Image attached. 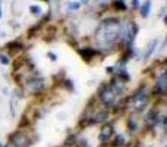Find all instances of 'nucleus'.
<instances>
[{
  "label": "nucleus",
  "mask_w": 167,
  "mask_h": 147,
  "mask_svg": "<svg viewBox=\"0 0 167 147\" xmlns=\"http://www.w3.org/2000/svg\"><path fill=\"white\" fill-rule=\"evenodd\" d=\"M0 147H3V144H2V141H0Z\"/></svg>",
  "instance_id": "obj_27"
},
{
  "label": "nucleus",
  "mask_w": 167,
  "mask_h": 147,
  "mask_svg": "<svg viewBox=\"0 0 167 147\" xmlns=\"http://www.w3.org/2000/svg\"><path fill=\"white\" fill-rule=\"evenodd\" d=\"M147 147H152V146H147Z\"/></svg>",
  "instance_id": "obj_28"
},
{
  "label": "nucleus",
  "mask_w": 167,
  "mask_h": 147,
  "mask_svg": "<svg viewBox=\"0 0 167 147\" xmlns=\"http://www.w3.org/2000/svg\"><path fill=\"white\" fill-rule=\"evenodd\" d=\"M148 100H150V94H148V90H147V85L142 84L139 88H136L134 94L128 99L126 108L134 113L142 112L145 109V106L148 105Z\"/></svg>",
  "instance_id": "obj_2"
},
{
  "label": "nucleus",
  "mask_w": 167,
  "mask_h": 147,
  "mask_svg": "<svg viewBox=\"0 0 167 147\" xmlns=\"http://www.w3.org/2000/svg\"><path fill=\"white\" fill-rule=\"evenodd\" d=\"M128 130L129 132H135V131H138V121L135 116H131L128 119Z\"/></svg>",
  "instance_id": "obj_15"
},
{
  "label": "nucleus",
  "mask_w": 167,
  "mask_h": 147,
  "mask_svg": "<svg viewBox=\"0 0 167 147\" xmlns=\"http://www.w3.org/2000/svg\"><path fill=\"white\" fill-rule=\"evenodd\" d=\"M25 87H27V90L29 93H38L40 90H43V87H44V79L41 78H31V79H27V82H25Z\"/></svg>",
  "instance_id": "obj_6"
},
{
  "label": "nucleus",
  "mask_w": 167,
  "mask_h": 147,
  "mask_svg": "<svg viewBox=\"0 0 167 147\" xmlns=\"http://www.w3.org/2000/svg\"><path fill=\"white\" fill-rule=\"evenodd\" d=\"M47 56H49V59H50V60H53V62H56V60H57V55H56L54 51H47Z\"/></svg>",
  "instance_id": "obj_21"
},
{
  "label": "nucleus",
  "mask_w": 167,
  "mask_h": 147,
  "mask_svg": "<svg viewBox=\"0 0 167 147\" xmlns=\"http://www.w3.org/2000/svg\"><path fill=\"white\" fill-rule=\"evenodd\" d=\"M139 9H141V16L148 18L150 16V12H151V0H145L144 3L139 6Z\"/></svg>",
  "instance_id": "obj_12"
},
{
  "label": "nucleus",
  "mask_w": 167,
  "mask_h": 147,
  "mask_svg": "<svg viewBox=\"0 0 167 147\" xmlns=\"http://www.w3.org/2000/svg\"><path fill=\"white\" fill-rule=\"evenodd\" d=\"M166 88H167V74H166V71H163V72L158 75V78H157V81H156L154 93H157L158 96H164Z\"/></svg>",
  "instance_id": "obj_5"
},
{
  "label": "nucleus",
  "mask_w": 167,
  "mask_h": 147,
  "mask_svg": "<svg viewBox=\"0 0 167 147\" xmlns=\"http://www.w3.org/2000/svg\"><path fill=\"white\" fill-rule=\"evenodd\" d=\"M95 44L101 51H111L119 43V18H109L103 21L95 31Z\"/></svg>",
  "instance_id": "obj_1"
},
{
  "label": "nucleus",
  "mask_w": 167,
  "mask_h": 147,
  "mask_svg": "<svg viewBox=\"0 0 167 147\" xmlns=\"http://www.w3.org/2000/svg\"><path fill=\"white\" fill-rule=\"evenodd\" d=\"M78 53L81 55V57L84 60L89 62L91 59H94V56L98 53V50H95L92 47H81V49H78Z\"/></svg>",
  "instance_id": "obj_9"
},
{
  "label": "nucleus",
  "mask_w": 167,
  "mask_h": 147,
  "mask_svg": "<svg viewBox=\"0 0 167 147\" xmlns=\"http://www.w3.org/2000/svg\"><path fill=\"white\" fill-rule=\"evenodd\" d=\"M125 144H126V138H125L123 134L116 136L114 137V140H113V143H111V146L113 147H125Z\"/></svg>",
  "instance_id": "obj_14"
},
{
  "label": "nucleus",
  "mask_w": 167,
  "mask_h": 147,
  "mask_svg": "<svg viewBox=\"0 0 167 147\" xmlns=\"http://www.w3.org/2000/svg\"><path fill=\"white\" fill-rule=\"evenodd\" d=\"M113 7H114L116 11H126V9H128L125 0H114V2H113Z\"/></svg>",
  "instance_id": "obj_16"
},
{
  "label": "nucleus",
  "mask_w": 167,
  "mask_h": 147,
  "mask_svg": "<svg viewBox=\"0 0 167 147\" xmlns=\"http://www.w3.org/2000/svg\"><path fill=\"white\" fill-rule=\"evenodd\" d=\"M109 85H110L113 90L116 91L117 94H120L123 90H125V82H123L122 79H119L117 77H114V78L111 79L110 82H109Z\"/></svg>",
  "instance_id": "obj_11"
},
{
  "label": "nucleus",
  "mask_w": 167,
  "mask_h": 147,
  "mask_svg": "<svg viewBox=\"0 0 167 147\" xmlns=\"http://www.w3.org/2000/svg\"><path fill=\"white\" fill-rule=\"evenodd\" d=\"M113 132H114V130H113V127H111V125H104V127H103V128L100 130L98 140H100L101 143H107L111 138Z\"/></svg>",
  "instance_id": "obj_8"
},
{
  "label": "nucleus",
  "mask_w": 167,
  "mask_h": 147,
  "mask_svg": "<svg viewBox=\"0 0 167 147\" xmlns=\"http://www.w3.org/2000/svg\"><path fill=\"white\" fill-rule=\"evenodd\" d=\"M0 18H2V3H0Z\"/></svg>",
  "instance_id": "obj_26"
},
{
  "label": "nucleus",
  "mask_w": 167,
  "mask_h": 147,
  "mask_svg": "<svg viewBox=\"0 0 167 147\" xmlns=\"http://www.w3.org/2000/svg\"><path fill=\"white\" fill-rule=\"evenodd\" d=\"M139 0H132V7H134V9H138L139 7Z\"/></svg>",
  "instance_id": "obj_22"
},
{
  "label": "nucleus",
  "mask_w": 167,
  "mask_h": 147,
  "mask_svg": "<svg viewBox=\"0 0 167 147\" xmlns=\"http://www.w3.org/2000/svg\"><path fill=\"white\" fill-rule=\"evenodd\" d=\"M79 7H81V3L79 2H67L66 3V12L78 11Z\"/></svg>",
  "instance_id": "obj_17"
},
{
  "label": "nucleus",
  "mask_w": 167,
  "mask_h": 147,
  "mask_svg": "<svg viewBox=\"0 0 167 147\" xmlns=\"http://www.w3.org/2000/svg\"><path fill=\"white\" fill-rule=\"evenodd\" d=\"M117 97H119V94H117L109 84L103 85L100 90H98V99H100V102L103 103L104 106H107V108H111V106L116 105Z\"/></svg>",
  "instance_id": "obj_3"
},
{
  "label": "nucleus",
  "mask_w": 167,
  "mask_h": 147,
  "mask_svg": "<svg viewBox=\"0 0 167 147\" xmlns=\"http://www.w3.org/2000/svg\"><path fill=\"white\" fill-rule=\"evenodd\" d=\"M6 50L9 51H16V50H22L24 49V44L21 43V41H11V43H7V44L5 46Z\"/></svg>",
  "instance_id": "obj_13"
},
{
  "label": "nucleus",
  "mask_w": 167,
  "mask_h": 147,
  "mask_svg": "<svg viewBox=\"0 0 167 147\" xmlns=\"http://www.w3.org/2000/svg\"><path fill=\"white\" fill-rule=\"evenodd\" d=\"M89 0H81V5H88Z\"/></svg>",
  "instance_id": "obj_25"
},
{
  "label": "nucleus",
  "mask_w": 167,
  "mask_h": 147,
  "mask_svg": "<svg viewBox=\"0 0 167 147\" xmlns=\"http://www.w3.org/2000/svg\"><path fill=\"white\" fill-rule=\"evenodd\" d=\"M9 62H11L9 56H7L6 53H0V63H2V65H9Z\"/></svg>",
  "instance_id": "obj_19"
},
{
  "label": "nucleus",
  "mask_w": 167,
  "mask_h": 147,
  "mask_svg": "<svg viewBox=\"0 0 167 147\" xmlns=\"http://www.w3.org/2000/svg\"><path fill=\"white\" fill-rule=\"evenodd\" d=\"M63 85L66 87L67 90H73V82L71 79H65V81H63Z\"/></svg>",
  "instance_id": "obj_20"
},
{
  "label": "nucleus",
  "mask_w": 167,
  "mask_h": 147,
  "mask_svg": "<svg viewBox=\"0 0 167 147\" xmlns=\"http://www.w3.org/2000/svg\"><path fill=\"white\" fill-rule=\"evenodd\" d=\"M164 15H166V6H163V9H161V16L164 18ZM166 19V18H164Z\"/></svg>",
  "instance_id": "obj_24"
},
{
  "label": "nucleus",
  "mask_w": 167,
  "mask_h": 147,
  "mask_svg": "<svg viewBox=\"0 0 167 147\" xmlns=\"http://www.w3.org/2000/svg\"><path fill=\"white\" fill-rule=\"evenodd\" d=\"M29 12H31V13H32V15H41V7H40L38 5H32V6H29Z\"/></svg>",
  "instance_id": "obj_18"
},
{
  "label": "nucleus",
  "mask_w": 167,
  "mask_h": 147,
  "mask_svg": "<svg viewBox=\"0 0 167 147\" xmlns=\"http://www.w3.org/2000/svg\"><path fill=\"white\" fill-rule=\"evenodd\" d=\"M28 141H29V138H28V136L25 132H22V131L13 132L11 136V138H9V143L13 144V147H28V144H29Z\"/></svg>",
  "instance_id": "obj_4"
},
{
  "label": "nucleus",
  "mask_w": 167,
  "mask_h": 147,
  "mask_svg": "<svg viewBox=\"0 0 167 147\" xmlns=\"http://www.w3.org/2000/svg\"><path fill=\"white\" fill-rule=\"evenodd\" d=\"M106 71H107V72H114V66H107V68H106Z\"/></svg>",
  "instance_id": "obj_23"
},
{
  "label": "nucleus",
  "mask_w": 167,
  "mask_h": 147,
  "mask_svg": "<svg viewBox=\"0 0 167 147\" xmlns=\"http://www.w3.org/2000/svg\"><path fill=\"white\" fill-rule=\"evenodd\" d=\"M157 46H158V40H157V38H152L150 43L147 44V47H145L144 53H142V59H148V57H150L151 55H152V53L156 51V47H157Z\"/></svg>",
  "instance_id": "obj_10"
},
{
  "label": "nucleus",
  "mask_w": 167,
  "mask_h": 147,
  "mask_svg": "<svg viewBox=\"0 0 167 147\" xmlns=\"http://www.w3.org/2000/svg\"><path fill=\"white\" fill-rule=\"evenodd\" d=\"M145 121H147V124L150 128H154L158 122H160V113H158V109L157 108H152L150 109L147 115H145Z\"/></svg>",
  "instance_id": "obj_7"
}]
</instances>
